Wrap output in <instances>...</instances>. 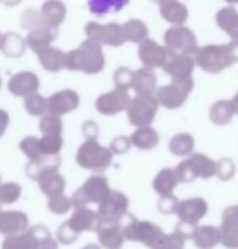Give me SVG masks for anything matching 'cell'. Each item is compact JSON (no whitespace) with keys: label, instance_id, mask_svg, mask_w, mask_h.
Wrapping results in <instances>:
<instances>
[{"label":"cell","instance_id":"obj_1","mask_svg":"<svg viewBox=\"0 0 238 249\" xmlns=\"http://www.w3.org/2000/svg\"><path fill=\"white\" fill-rule=\"evenodd\" d=\"M196 62L206 71L217 73L228 65L238 62V44L226 46H206L198 52Z\"/></svg>","mask_w":238,"mask_h":249},{"label":"cell","instance_id":"obj_2","mask_svg":"<svg viewBox=\"0 0 238 249\" xmlns=\"http://www.w3.org/2000/svg\"><path fill=\"white\" fill-rule=\"evenodd\" d=\"M66 66L72 70H84L87 73L100 71L104 66L100 45L92 41L84 42L80 49L70 52L66 56Z\"/></svg>","mask_w":238,"mask_h":249},{"label":"cell","instance_id":"obj_3","mask_svg":"<svg viewBox=\"0 0 238 249\" xmlns=\"http://www.w3.org/2000/svg\"><path fill=\"white\" fill-rule=\"evenodd\" d=\"M77 161L81 167L90 168L92 171L105 170L110 162H111V153L107 148H102L98 146L95 140L86 142L77 154Z\"/></svg>","mask_w":238,"mask_h":249},{"label":"cell","instance_id":"obj_4","mask_svg":"<svg viewBox=\"0 0 238 249\" xmlns=\"http://www.w3.org/2000/svg\"><path fill=\"white\" fill-rule=\"evenodd\" d=\"M215 162L212 160L206 159L201 154H196L191 160L181 162L180 167L177 168V174L180 181L189 182L193 181L198 175L209 178L215 174Z\"/></svg>","mask_w":238,"mask_h":249},{"label":"cell","instance_id":"obj_5","mask_svg":"<svg viewBox=\"0 0 238 249\" xmlns=\"http://www.w3.org/2000/svg\"><path fill=\"white\" fill-rule=\"evenodd\" d=\"M193 83L191 79H175V81L168 86L163 87L157 92V100L167 108H177L185 101L186 94L192 89Z\"/></svg>","mask_w":238,"mask_h":249},{"label":"cell","instance_id":"obj_6","mask_svg":"<svg viewBox=\"0 0 238 249\" xmlns=\"http://www.w3.org/2000/svg\"><path fill=\"white\" fill-rule=\"evenodd\" d=\"M157 109V101L151 95H139L129 107V118L135 126L148 124Z\"/></svg>","mask_w":238,"mask_h":249},{"label":"cell","instance_id":"obj_7","mask_svg":"<svg viewBox=\"0 0 238 249\" xmlns=\"http://www.w3.org/2000/svg\"><path fill=\"white\" fill-rule=\"evenodd\" d=\"M110 189L107 185V179L104 177H92L89 181L84 183V186L79 189L73 196V202H77L79 199H83V202L86 200H104L108 195H110Z\"/></svg>","mask_w":238,"mask_h":249},{"label":"cell","instance_id":"obj_8","mask_svg":"<svg viewBox=\"0 0 238 249\" xmlns=\"http://www.w3.org/2000/svg\"><path fill=\"white\" fill-rule=\"evenodd\" d=\"M129 102V95H128V90L118 87L116 90L105 94L98 98L97 101V108L101 113H116L122 109H125Z\"/></svg>","mask_w":238,"mask_h":249},{"label":"cell","instance_id":"obj_9","mask_svg":"<svg viewBox=\"0 0 238 249\" xmlns=\"http://www.w3.org/2000/svg\"><path fill=\"white\" fill-rule=\"evenodd\" d=\"M165 41H167V45L172 49V52L180 51L185 53H191V52H195V48H196L195 36L192 33H189L188 30L182 27H175L170 30L165 35Z\"/></svg>","mask_w":238,"mask_h":249},{"label":"cell","instance_id":"obj_10","mask_svg":"<svg viewBox=\"0 0 238 249\" xmlns=\"http://www.w3.org/2000/svg\"><path fill=\"white\" fill-rule=\"evenodd\" d=\"M140 59L148 65V66H165L167 62L170 60L172 51H165L163 48H160L156 42L153 41H146L143 45L140 46L139 51Z\"/></svg>","mask_w":238,"mask_h":249},{"label":"cell","instance_id":"obj_11","mask_svg":"<svg viewBox=\"0 0 238 249\" xmlns=\"http://www.w3.org/2000/svg\"><path fill=\"white\" fill-rule=\"evenodd\" d=\"M79 104L77 94L73 91H62L54 94L49 100H48V109L49 112L55 115H62L66 113L72 109H74Z\"/></svg>","mask_w":238,"mask_h":249},{"label":"cell","instance_id":"obj_12","mask_svg":"<svg viewBox=\"0 0 238 249\" xmlns=\"http://www.w3.org/2000/svg\"><path fill=\"white\" fill-rule=\"evenodd\" d=\"M9 89L16 95H28L38 89V79L30 71H23L10 80Z\"/></svg>","mask_w":238,"mask_h":249},{"label":"cell","instance_id":"obj_13","mask_svg":"<svg viewBox=\"0 0 238 249\" xmlns=\"http://www.w3.org/2000/svg\"><path fill=\"white\" fill-rule=\"evenodd\" d=\"M164 69L175 79H189V73L193 69V62L189 57L177 56L172 53Z\"/></svg>","mask_w":238,"mask_h":249},{"label":"cell","instance_id":"obj_14","mask_svg":"<svg viewBox=\"0 0 238 249\" xmlns=\"http://www.w3.org/2000/svg\"><path fill=\"white\" fill-rule=\"evenodd\" d=\"M41 63L44 65V68L49 71H57L63 68L66 63V56L59 51V49H52V48H44L41 51L37 52Z\"/></svg>","mask_w":238,"mask_h":249},{"label":"cell","instance_id":"obj_15","mask_svg":"<svg viewBox=\"0 0 238 249\" xmlns=\"http://www.w3.org/2000/svg\"><path fill=\"white\" fill-rule=\"evenodd\" d=\"M133 87L139 92V95H147V92L154 89L156 84V76L153 70L150 69H142L136 74H133Z\"/></svg>","mask_w":238,"mask_h":249},{"label":"cell","instance_id":"obj_16","mask_svg":"<svg viewBox=\"0 0 238 249\" xmlns=\"http://www.w3.org/2000/svg\"><path fill=\"white\" fill-rule=\"evenodd\" d=\"M180 181L177 170H163L154 181V189L163 196H170L175 183Z\"/></svg>","mask_w":238,"mask_h":249},{"label":"cell","instance_id":"obj_17","mask_svg":"<svg viewBox=\"0 0 238 249\" xmlns=\"http://www.w3.org/2000/svg\"><path fill=\"white\" fill-rule=\"evenodd\" d=\"M217 24L231 35L234 39H238V13L234 9H224L217 14Z\"/></svg>","mask_w":238,"mask_h":249},{"label":"cell","instance_id":"obj_18","mask_svg":"<svg viewBox=\"0 0 238 249\" xmlns=\"http://www.w3.org/2000/svg\"><path fill=\"white\" fill-rule=\"evenodd\" d=\"M39 183H41V188L42 191L49 195V196H59L63 188H65V181L60 175H57L55 172H49L46 174L45 177H42L39 179Z\"/></svg>","mask_w":238,"mask_h":249},{"label":"cell","instance_id":"obj_19","mask_svg":"<svg viewBox=\"0 0 238 249\" xmlns=\"http://www.w3.org/2000/svg\"><path fill=\"white\" fill-rule=\"evenodd\" d=\"M126 39L124 28L118 24H108L102 28V42L108 45H121Z\"/></svg>","mask_w":238,"mask_h":249},{"label":"cell","instance_id":"obj_20","mask_svg":"<svg viewBox=\"0 0 238 249\" xmlns=\"http://www.w3.org/2000/svg\"><path fill=\"white\" fill-rule=\"evenodd\" d=\"M133 143L136 144L137 147L140 148H151L154 147L153 143L157 144L159 142V136L154 130H151L150 127H145V129H139L137 132H135L133 135Z\"/></svg>","mask_w":238,"mask_h":249},{"label":"cell","instance_id":"obj_21","mask_svg":"<svg viewBox=\"0 0 238 249\" xmlns=\"http://www.w3.org/2000/svg\"><path fill=\"white\" fill-rule=\"evenodd\" d=\"M1 49L4 51V53H7L10 56H20V55H23L24 44L20 36H17L16 34H9L3 36Z\"/></svg>","mask_w":238,"mask_h":249},{"label":"cell","instance_id":"obj_22","mask_svg":"<svg viewBox=\"0 0 238 249\" xmlns=\"http://www.w3.org/2000/svg\"><path fill=\"white\" fill-rule=\"evenodd\" d=\"M44 18H45L48 23L51 25H57L63 20V16H65V7L62 3H46L44 6Z\"/></svg>","mask_w":238,"mask_h":249},{"label":"cell","instance_id":"obj_23","mask_svg":"<svg viewBox=\"0 0 238 249\" xmlns=\"http://www.w3.org/2000/svg\"><path fill=\"white\" fill-rule=\"evenodd\" d=\"M234 112L233 104L231 102H217L216 105H213L212 109V119L216 124H226L230 121V116Z\"/></svg>","mask_w":238,"mask_h":249},{"label":"cell","instance_id":"obj_24","mask_svg":"<svg viewBox=\"0 0 238 249\" xmlns=\"http://www.w3.org/2000/svg\"><path fill=\"white\" fill-rule=\"evenodd\" d=\"M21 150L33 161L44 157V153H42V148H41V143L35 137H27V139H24V142L21 143Z\"/></svg>","mask_w":238,"mask_h":249},{"label":"cell","instance_id":"obj_25","mask_svg":"<svg viewBox=\"0 0 238 249\" xmlns=\"http://www.w3.org/2000/svg\"><path fill=\"white\" fill-rule=\"evenodd\" d=\"M126 4V1H90V10L97 16L108 12H118Z\"/></svg>","mask_w":238,"mask_h":249},{"label":"cell","instance_id":"obj_26","mask_svg":"<svg viewBox=\"0 0 238 249\" xmlns=\"http://www.w3.org/2000/svg\"><path fill=\"white\" fill-rule=\"evenodd\" d=\"M41 130L46 135H54V136H59L60 135V130H62V122L59 121V118L56 116H44L41 124H39Z\"/></svg>","mask_w":238,"mask_h":249},{"label":"cell","instance_id":"obj_27","mask_svg":"<svg viewBox=\"0 0 238 249\" xmlns=\"http://www.w3.org/2000/svg\"><path fill=\"white\" fill-rule=\"evenodd\" d=\"M41 148L44 156H55L57 151L62 147V139L60 136H54V135H46L42 140H39Z\"/></svg>","mask_w":238,"mask_h":249},{"label":"cell","instance_id":"obj_28","mask_svg":"<svg viewBox=\"0 0 238 249\" xmlns=\"http://www.w3.org/2000/svg\"><path fill=\"white\" fill-rule=\"evenodd\" d=\"M182 142H180V137L177 136L172 143H171V150L174 154H178V156H183V154H188L193 147V139L188 135H181Z\"/></svg>","mask_w":238,"mask_h":249},{"label":"cell","instance_id":"obj_29","mask_svg":"<svg viewBox=\"0 0 238 249\" xmlns=\"http://www.w3.org/2000/svg\"><path fill=\"white\" fill-rule=\"evenodd\" d=\"M25 107H27V111L30 113H33V115H41L45 109H48L46 101L38 94L27 97L25 98Z\"/></svg>","mask_w":238,"mask_h":249},{"label":"cell","instance_id":"obj_30","mask_svg":"<svg viewBox=\"0 0 238 249\" xmlns=\"http://www.w3.org/2000/svg\"><path fill=\"white\" fill-rule=\"evenodd\" d=\"M168 13H163L164 18L172 23H182L186 18V10L182 4L178 3H167Z\"/></svg>","mask_w":238,"mask_h":249},{"label":"cell","instance_id":"obj_31","mask_svg":"<svg viewBox=\"0 0 238 249\" xmlns=\"http://www.w3.org/2000/svg\"><path fill=\"white\" fill-rule=\"evenodd\" d=\"M20 196V186L16 183H6L0 186V199L3 202H13Z\"/></svg>","mask_w":238,"mask_h":249},{"label":"cell","instance_id":"obj_32","mask_svg":"<svg viewBox=\"0 0 238 249\" xmlns=\"http://www.w3.org/2000/svg\"><path fill=\"white\" fill-rule=\"evenodd\" d=\"M112 148L115 153H125L126 150L129 148V142H128V139L119 137V139L113 140Z\"/></svg>","mask_w":238,"mask_h":249},{"label":"cell","instance_id":"obj_33","mask_svg":"<svg viewBox=\"0 0 238 249\" xmlns=\"http://www.w3.org/2000/svg\"><path fill=\"white\" fill-rule=\"evenodd\" d=\"M7 124H9V116H7V113L4 112V111H0V136L3 135V132H4Z\"/></svg>","mask_w":238,"mask_h":249},{"label":"cell","instance_id":"obj_34","mask_svg":"<svg viewBox=\"0 0 238 249\" xmlns=\"http://www.w3.org/2000/svg\"><path fill=\"white\" fill-rule=\"evenodd\" d=\"M234 107H236V111L238 112V94L236 95V98H234Z\"/></svg>","mask_w":238,"mask_h":249},{"label":"cell","instance_id":"obj_35","mask_svg":"<svg viewBox=\"0 0 238 249\" xmlns=\"http://www.w3.org/2000/svg\"><path fill=\"white\" fill-rule=\"evenodd\" d=\"M1 42H3V36H0V48H1Z\"/></svg>","mask_w":238,"mask_h":249}]
</instances>
